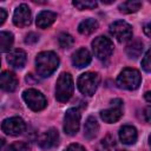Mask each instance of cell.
<instances>
[{
    "label": "cell",
    "instance_id": "1",
    "mask_svg": "<svg viewBox=\"0 0 151 151\" xmlns=\"http://www.w3.org/2000/svg\"><path fill=\"white\" fill-rule=\"evenodd\" d=\"M59 65L58 55L52 51L40 52L35 58V67L37 72L41 77H50Z\"/></svg>",
    "mask_w": 151,
    "mask_h": 151
},
{
    "label": "cell",
    "instance_id": "2",
    "mask_svg": "<svg viewBox=\"0 0 151 151\" xmlns=\"http://www.w3.org/2000/svg\"><path fill=\"white\" fill-rule=\"evenodd\" d=\"M74 84L70 73H61L55 84V98L60 103H66L73 94Z\"/></svg>",
    "mask_w": 151,
    "mask_h": 151
},
{
    "label": "cell",
    "instance_id": "3",
    "mask_svg": "<svg viewBox=\"0 0 151 151\" xmlns=\"http://www.w3.org/2000/svg\"><path fill=\"white\" fill-rule=\"evenodd\" d=\"M140 80H142L140 73L137 70L126 67L119 73L118 78H117V84L120 88L136 90L140 85Z\"/></svg>",
    "mask_w": 151,
    "mask_h": 151
},
{
    "label": "cell",
    "instance_id": "4",
    "mask_svg": "<svg viewBox=\"0 0 151 151\" xmlns=\"http://www.w3.org/2000/svg\"><path fill=\"white\" fill-rule=\"evenodd\" d=\"M99 85V76L94 72L83 73L77 81L79 91L85 96H93Z\"/></svg>",
    "mask_w": 151,
    "mask_h": 151
},
{
    "label": "cell",
    "instance_id": "5",
    "mask_svg": "<svg viewBox=\"0 0 151 151\" xmlns=\"http://www.w3.org/2000/svg\"><path fill=\"white\" fill-rule=\"evenodd\" d=\"M92 50L99 60H106L113 53V44L109 38L99 35L92 41Z\"/></svg>",
    "mask_w": 151,
    "mask_h": 151
},
{
    "label": "cell",
    "instance_id": "6",
    "mask_svg": "<svg viewBox=\"0 0 151 151\" xmlns=\"http://www.w3.org/2000/svg\"><path fill=\"white\" fill-rule=\"evenodd\" d=\"M22 98H24L26 105L33 111H41L45 109V106L47 104L45 96L40 91L34 90V88H28V90L24 91Z\"/></svg>",
    "mask_w": 151,
    "mask_h": 151
},
{
    "label": "cell",
    "instance_id": "7",
    "mask_svg": "<svg viewBox=\"0 0 151 151\" xmlns=\"http://www.w3.org/2000/svg\"><path fill=\"white\" fill-rule=\"evenodd\" d=\"M80 111L77 107H71L66 111L64 117V131L68 136H74L79 130Z\"/></svg>",
    "mask_w": 151,
    "mask_h": 151
},
{
    "label": "cell",
    "instance_id": "8",
    "mask_svg": "<svg viewBox=\"0 0 151 151\" xmlns=\"http://www.w3.org/2000/svg\"><path fill=\"white\" fill-rule=\"evenodd\" d=\"M110 33L119 42L126 41L132 37V27L124 20H117L110 25Z\"/></svg>",
    "mask_w": 151,
    "mask_h": 151
},
{
    "label": "cell",
    "instance_id": "9",
    "mask_svg": "<svg viewBox=\"0 0 151 151\" xmlns=\"http://www.w3.org/2000/svg\"><path fill=\"white\" fill-rule=\"evenodd\" d=\"M1 129L6 134L19 136L25 131L26 125H25V122L20 117H11V118L5 119L1 123Z\"/></svg>",
    "mask_w": 151,
    "mask_h": 151
},
{
    "label": "cell",
    "instance_id": "10",
    "mask_svg": "<svg viewBox=\"0 0 151 151\" xmlns=\"http://www.w3.org/2000/svg\"><path fill=\"white\" fill-rule=\"evenodd\" d=\"M123 101L120 99H113L111 100V107L103 110L100 112V117L105 123H114L120 119L123 111H122Z\"/></svg>",
    "mask_w": 151,
    "mask_h": 151
},
{
    "label": "cell",
    "instance_id": "11",
    "mask_svg": "<svg viewBox=\"0 0 151 151\" xmlns=\"http://www.w3.org/2000/svg\"><path fill=\"white\" fill-rule=\"evenodd\" d=\"M31 9L27 5L21 4L19 5L13 14V22L18 27H26L31 24Z\"/></svg>",
    "mask_w": 151,
    "mask_h": 151
},
{
    "label": "cell",
    "instance_id": "12",
    "mask_svg": "<svg viewBox=\"0 0 151 151\" xmlns=\"http://www.w3.org/2000/svg\"><path fill=\"white\" fill-rule=\"evenodd\" d=\"M59 143V133L55 129H50L46 132H44L39 139H38V144L41 149H51L54 147L55 145H58Z\"/></svg>",
    "mask_w": 151,
    "mask_h": 151
},
{
    "label": "cell",
    "instance_id": "13",
    "mask_svg": "<svg viewBox=\"0 0 151 151\" xmlns=\"http://www.w3.org/2000/svg\"><path fill=\"white\" fill-rule=\"evenodd\" d=\"M72 64L78 67V68H83L85 66H87L91 63V54L88 52V50H86L85 47H81L79 50H77L73 54H72Z\"/></svg>",
    "mask_w": 151,
    "mask_h": 151
},
{
    "label": "cell",
    "instance_id": "14",
    "mask_svg": "<svg viewBox=\"0 0 151 151\" xmlns=\"http://www.w3.org/2000/svg\"><path fill=\"white\" fill-rule=\"evenodd\" d=\"M18 86L17 77L8 71H5L0 74V88L5 92H13Z\"/></svg>",
    "mask_w": 151,
    "mask_h": 151
},
{
    "label": "cell",
    "instance_id": "15",
    "mask_svg": "<svg viewBox=\"0 0 151 151\" xmlns=\"http://www.w3.org/2000/svg\"><path fill=\"white\" fill-rule=\"evenodd\" d=\"M119 138L122 143L126 145H132L137 140V130L131 125H124L119 130Z\"/></svg>",
    "mask_w": 151,
    "mask_h": 151
},
{
    "label": "cell",
    "instance_id": "16",
    "mask_svg": "<svg viewBox=\"0 0 151 151\" xmlns=\"http://www.w3.org/2000/svg\"><path fill=\"white\" fill-rule=\"evenodd\" d=\"M26 53L22 50H14L7 57L8 64L15 68H22L26 64Z\"/></svg>",
    "mask_w": 151,
    "mask_h": 151
},
{
    "label": "cell",
    "instance_id": "17",
    "mask_svg": "<svg viewBox=\"0 0 151 151\" xmlns=\"http://www.w3.org/2000/svg\"><path fill=\"white\" fill-rule=\"evenodd\" d=\"M57 19V14L51 11H42L37 17V26L40 28L50 27Z\"/></svg>",
    "mask_w": 151,
    "mask_h": 151
},
{
    "label": "cell",
    "instance_id": "18",
    "mask_svg": "<svg viewBox=\"0 0 151 151\" xmlns=\"http://www.w3.org/2000/svg\"><path fill=\"white\" fill-rule=\"evenodd\" d=\"M98 131H99V125H98V122L94 117L90 116L86 122H85V125H84V136L86 139H93L97 134H98Z\"/></svg>",
    "mask_w": 151,
    "mask_h": 151
},
{
    "label": "cell",
    "instance_id": "19",
    "mask_svg": "<svg viewBox=\"0 0 151 151\" xmlns=\"http://www.w3.org/2000/svg\"><path fill=\"white\" fill-rule=\"evenodd\" d=\"M143 50H144V44H143V41H142L140 39H134V40H132V41L127 45V47H126V53H127V55H129L130 58L136 59V58H138V57L142 54Z\"/></svg>",
    "mask_w": 151,
    "mask_h": 151
},
{
    "label": "cell",
    "instance_id": "20",
    "mask_svg": "<svg viewBox=\"0 0 151 151\" xmlns=\"http://www.w3.org/2000/svg\"><path fill=\"white\" fill-rule=\"evenodd\" d=\"M98 28V22L97 20L94 19H85L84 21H81L78 26V31L80 34H84V35H88L91 33H93L96 29Z\"/></svg>",
    "mask_w": 151,
    "mask_h": 151
},
{
    "label": "cell",
    "instance_id": "21",
    "mask_svg": "<svg viewBox=\"0 0 151 151\" xmlns=\"http://www.w3.org/2000/svg\"><path fill=\"white\" fill-rule=\"evenodd\" d=\"M14 38L11 32L2 31L0 32V52H8L12 48Z\"/></svg>",
    "mask_w": 151,
    "mask_h": 151
},
{
    "label": "cell",
    "instance_id": "22",
    "mask_svg": "<svg viewBox=\"0 0 151 151\" xmlns=\"http://www.w3.org/2000/svg\"><path fill=\"white\" fill-rule=\"evenodd\" d=\"M97 151H116V140L111 134L104 137L97 145Z\"/></svg>",
    "mask_w": 151,
    "mask_h": 151
},
{
    "label": "cell",
    "instance_id": "23",
    "mask_svg": "<svg viewBox=\"0 0 151 151\" xmlns=\"http://www.w3.org/2000/svg\"><path fill=\"white\" fill-rule=\"evenodd\" d=\"M142 6L140 1H136V0H130V1H125L123 4L119 5V9L123 13H133L137 12Z\"/></svg>",
    "mask_w": 151,
    "mask_h": 151
},
{
    "label": "cell",
    "instance_id": "24",
    "mask_svg": "<svg viewBox=\"0 0 151 151\" xmlns=\"http://www.w3.org/2000/svg\"><path fill=\"white\" fill-rule=\"evenodd\" d=\"M58 41H59L60 47H63V48H70V47L73 45L74 39H73L72 35L68 34V33H61V34L59 35V38H58Z\"/></svg>",
    "mask_w": 151,
    "mask_h": 151
},
{
    "label": "cell",
    "instance_id": "25",
    "mask_svg": "<svg viewBox=\"0 0 151 151\" xmlns=\"http://www.w3.org/2000/svg\"><path fill=\"white\" fill-rule=\"evenodd\" d=\"M74 7H77L78 9L83 11V9H92L97 6L96 1H73L72 2Z\"/></svg>",
    "mask_w": 151,
    "mask_h": 151
},
{
    "label": "cell",
    "instance_id": "26",
    "mask_svg": "<svg viewBox=\"0 0 151 151\" xmlns=\"http://www.w3.org/2000/svg\"><path fill=\"white\" fill-rule=\"evenodd\" d=\"M7 151H31V149H29V146L26 143L17 142V143H13L12 145H9Z\"/></svg>",
    "mask_w": 151,
    "mask_h": 151
},
{
    "label": "cell",
    "instance_id": "27",
    "mask_svg": "<svg viewBox=\"0 0 151 151\" xmlns=\"http://www.w3.org/2000/svg\"><path fill=\"white\" fill-rule=\"evenodd\" d=\"M142 66H143V68H144V71L145 72H150L151 71V63H150V51H146V53H145V55H144V58H143V60H142Z\"/></svg>",
    "mask_w": 151,
    "mask_h": 151
},
{
    "label": "cell",
    "instance_id": "28",
    "mask_svg": "<svg viewBox=\"0 0 151 151\" xmlns=\"http://www.w3.org/2000/svg\"><path fill=\"white\" fill-rule=\"evenodd\" d=\"M38 39H39L38 34L31 32V33H28V34L26 35V38H25V42H26V44H34V42L38 41Z\"/></svg>",
    "mask_w": 151,
    "mask_h": 151
},
{
    "label": "cell",
    "instance_id": "29",
    "mask_svg": "<svg viewBox=\"0 0 151 151\" xmlns=\"http://www.w3.org/2000/svg\"><path fill=\"white\" fill-rule=\"evenodd\" d=\"M65 151H85V149L80 144H71L65 149Z\"/></svg>",
    "mask_w": 151,
    "mask_h": 151
},
{
    "label": "cell",
    "instance_id": "30",
    "mask_svg": "<svg viewBox=\"0 0 151 151\" xmlns=\"http://www.w3.org/2000/svg\"><path fill=\"white\" fill-rule=\"evenodd\" d=\"M6 17H7V12L4 8H0V25H2L5 22Z\"/></svg>",
    "mask_w": 151,
    "mask_h": 151
},
{
    "label": "cell",
    "instance_id": "31",
    "mask_svg": "<svg viewBox=\"0 0 151 151\" xmlns=\"http://www.w3.org/2000/svg\"><path fill=\"white\" fill-rule=\"evenodd\" d=\"M150 111H151V110H150V107H146V109L144 110V113H145V117H146V118H145V120H146L147 123L150 122Z\"/></svg>",
    "mask_w": 151,
    "mask_h": 151
},
{
    "label": "cell",
    "instance_id": "32",
    "mask_svg": "<svg viewBox=\"0 0 151 151\" xmlns=\"http://www.w3.org/2000/svg\"><path fill=\"white\" fill-rule=\"evenodd\" d=\"M5 147H6V143L2 138H0V151H5Z\"/></svg>",
    "mask_w": 151,
    "mask_h": 151
},
{
    "label": "cell",
    "instance_id": "33",
    "mask_svg": "<svg viewBox=\"0 0 151 151\" xmlns=\"http://www.w3.org/2000/svg\"><path fill=\"white\" fill-rule=\"evenodd\" d=\"M149 27H150V25H149V24H146V25H145V27H144V32H145V34H146L147 37H150V31H149Z\"/></svg>",
    "mask_w": 151,
    "mask_h": 151
},
{
    "label": "cell",
    "instance_id": "34",
    "mask_svg": "<svg viewBox=\"0 0 151 151\" xmlns=\"http://www.w3.org/2000/svg\"><path fill=\"white\" fill-rule=\"evenodd\" d=\"M150 96H151L150 92H146V93H145V99H146L147 103H151V97H150Z\"/></svg>",
    "mask_w": 151,
    "mask_h": 151
},
{
    "label": "cell",
    "instance_id": "35",
    "mask_svg": "<svg viewBox=\"0 0 151 151\" xmlns=\"http://www.w3.org/2000/svg\"><path fill=\"white\" fill-rule=\"evenodd\" d=\"M123 151H125V150H123Z\"/></svg>",
    "mask_w": 151,
    "mask_h": 151
},
{
    "label": "cell",
    "instance_id": "36",
    "mask_svg": "<svg viewBox=\"0 0 151 151\" xmlns=\"http://www.w3.org/2000/svg\"><path fill=\"white\" fill-rule=\"evenodd\" d=\"M0 63H1V60H0Z\"/></svg>",
    "mask_w": 151,
    "mask_h": 151
}]
</instances>
